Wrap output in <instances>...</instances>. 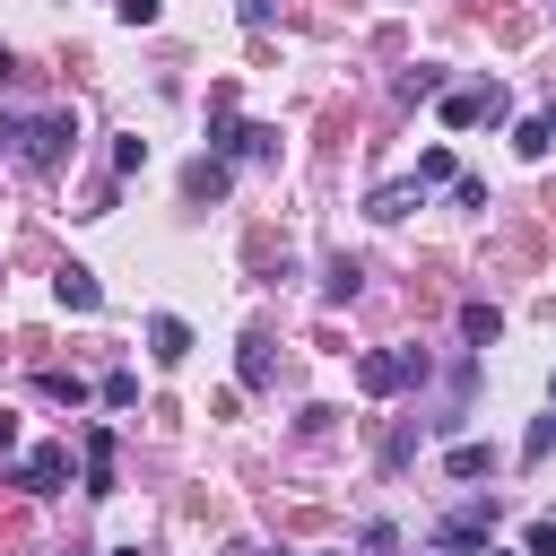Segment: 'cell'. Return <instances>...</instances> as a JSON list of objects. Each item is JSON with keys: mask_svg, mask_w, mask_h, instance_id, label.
<instances>
[{"mask_svg": "<svg viewBox=\"0 0 556 556\" xmlns=\"http://www.w3.org/2000/svg\"><path fill=\"white\" fill-rule=\"evenodd\" d=\"M182 191L191 200H226V156H191L182 165Z\"/></svg>", "mask_w": 556, "mask_h": 556, "instance_id": "cell-12", "label": "cell"}, {"mask_svg": "<svg viewBox=\"0 0 556 556\" xmlns=\"http://www.w3.org/2000/svg\"><path fill=\"white\" fill-rule=\"evenodd\" d=\"M408 382H426V348H374V356L356 365V391H365V400H391V391H408Z\"/></svg>", "mask_w": 556, "mask_h": 556, "instance_id": "cell-2", "label": "cell"}, {"mask_svg": "<svg viewBox=\"0 0 556 556\" xmlns=\"http://www.w3.org/2000/svg\"><path fill=\"white\" fill-rule=\"evenodd\" d=\"M269 374H278V348H269V330H243V356H235V382H243V391H269Z\"/></svg>", "mask_w": 556, "mask_h": 556, "instance_id": "cell-9", "label": "cell"}, {"mask_svg": "<svg viewBox=\"0 0 556 556\" xmlns=\"http://www.w3.org/2000/svg\"><path fill=\"white\" fill-rule=\"evenodd\" d=\"M148 165V139H113V174H139Z\"/></svg>", "mask_w": 556, "mask_h": 556, "instance_id": "cell-23", "label": "cell"}, {"mask_svg": "<svg viewBox=\"0 0 556 556\" xmlns=\"http://www.w3.org/2000/svg\"><path fill=\"white\" fill-rule=\"evenodd\" d=\"M547 130H556V104H547Z\"/></svg>", "mask_w": 556, "mask_h": 556, "instance_id": "cell-31", "label": "cell"}, {"mask_svg": "<svg viewBox=\"0 0 556 556\" xmlns=\"http://www.w3.org/2000/svg\"><path fill=\"white\" fill-rule=\"evenodd\" d=\"M547 408H556V374H547Z\"/></svg>", "mask_w": 556, "mask_h": 556, "instance_id": "cell-28", "label": "cell"}, {"mask_svg": "<svg viewBox=\"0 0 556 556\" xmlns=\"http://www.w3.org/2000/svg\"><path fill=\"white\" fill-rule=\"evenodd\" d=\"M269 17H278V0H243V26H252V35H261Z\"/></svg>", "mask_w": 556, "mask_h": 556, "instance_id": "cell-26", "label": "cell"}, {"mask_svg": "<svg viewBox=\"0 0 556 556\" xmlns=\"http://www.w3.org/2000/svg\"><path fill=\"white\" fill-rule=\"evenodd\" d=\"M408 208H426V182H417V174H408V182H382V191L365 200V217H374V226H400Z\"/></svg>", "mask_w": 556, "mask_h": 556, "instance_id": "cell-8", "label": "cell"}, {"mask_svg": "<svg viewBox=\"0 0 556 556\" xmlns=\"http://www.w3.org/2000/svg\"><path fill=\"white\" fill-rule=\"evenodd\" d=\"M113 556H139V547H113Z\"/></svg>", "mask_w": 556, "mask_h": 556, "instance_id": "cell-30", "label": "cell"}, {"mask_svg": "<svg viewBox=\"0 0 556 556\" xmlns=\"http://www.w3.org/2000/svg\"><path fill=\"white\" fill-rule=\"evenodd\" d=\"M417 182H426V191H434V182H460V165H452V148H426V156H417Z\"/></svg>", "mask_w": 556, "mask_h": 556, "instance_id": "cell-18", "label": "cell"}, {"mask_svg": "<svg viewBox=\"0 0 556 556\" xmlns=\"http://www.w3.org/2000/svg\"><path fill=\"white\" fill-rule=\"evenodd\" d=\"M504 113H513V96H504L495 78H486V87H452V96H443V122H452V130H478V122H504Z\"/></svg>", "mask_w": 556, "mask_h": 556, "instance_id": "cell-3", "label": "cell"}, {"mask_svg": "<svg viewBox=\"0 0 556 556\" xmlns=\"http://www.w3.org/2000/svg\"><path fill=\"white\" fill-rule=\"evenodd\" d=\"M408 460H417V417L391 426V443H382V469H408Z\"/></svg>", "mask_w": 556, "mask_h": 556, "instance_id": "cell-19", "label": "cell"}, {"mask_svg": "<svg viewBox=\"0 0 556 556\" xmlns=\"http://www.w3.org/2000/svg\"><path fill=\"white\" fill-rule=\"evenodd\" d=\"M52 295H61V313H96V304H104V287H96L87 261H61V269H52Z\"/></svg>", "mask_w": 556, "mask_h": 556, "instance_id": "cell-7", "label": "cell"}, {"mask_svg": "<svg viewBox=\"0 0 556 556\" xmlns=\"http://www.w3.org/2000/svg\"><path fill=\"white\" fill-rule=\"evenodd\" d=\"M113 9H122V26H156V9H165V0H113Z\"/></svg>", "mask_w": 556, "mask_h": 556, "instance_id": "cell-25", "label": "cell"}, {"mask_svg": "<svg viewBox=\"0 0 556 556\" xmlns=\"http://www.w3.org/2000/svg\"><path fill=\"white\" fill-rule=\"evenodd\" d=\"M130 400H139V374L113 365V374H104V408H130Z\"/></svg>", "mask_w": 556, "mask_h": 556, "instance_id": "cell-22", "label": "cell"}, {"mask_svg": "<svg viewBox=\"0 0 556 556\" xmlns=\"http://www.w3.org/2000/svg\"><path fill=\"white\" fill-rule=\"evenodd\" d=\"M356 287H365V269H356V261H348V252H339V261H330V269H321V304H348V295H356Z\"/></svg>", "mask_w": 556, "mask_h": 556, "instance_id": "cell-13", "label": "cell"}, {"mask_svg": "<svg viewBox=\"0 0 556 556\" xmlns=\"http://www.w3.org/2000/svg\"><path fill=\"white\" fill-rule=\"evenodd\" d=\"M43 400H70V408H78V400H87V382H78V374H61V365H52V374H43Z\"/></svg>", "mask_w": 556, "mask_h": 556, "instance_id": "cell-21", "label": "cell"}, {"mask_svg": "<svg viewBox=\"0 0 556 556\" xmlns=\"http://www.w3.org/2000/svg\"><path fill=\"white\" fill-rule=\"evenodd\" d=\"M0 148L26 165V174H61L78 156V113L52 104V113H0Z\"/></svg>", "mask_w": 556, "mask_h": 556, "instance_id": "cell-1", "label": "cell"}, {"mask_svg": "<svg viewBox=\"0 0 556 556\" xmlns=\"http://www.w3.org/2000/svg\"><path fill=\"white\" fill-rule=\"evenodd\" d=\"M208 156H278V122H217L208 130Z\"/></svg>", "mask_w": 556, "mask_h": 556, "instance_id": "cell-4", "label": "cell"}, {"mask_svg": "<svg viewBox=\"0 0 556 556\" xmlns=\"http://www.w3.org/2000/svg\"><path fill=\"white\" fill-rule=\"evenodd\" d=\"M226 556H261V547H226Z\"/></svg>", "mask_w": 556, "mask_h": 556, "instance_id": "cell-29", "label": "cell"}, {"mask_svg": "<svg viewBox=\"0 0 556 556\" xmlns=\"http://www.w3.org/2000/svg\"><path fill=\"white\" fill-rule=\"evenodd\" d=\"M443 469H452V478H486V469H495V443H452Z\"/></svg>", "mask_w": 556, "mask_h": 556, "instance_id": "cell-16", "label": "cell"}, {"mask_svg": "<svg viewBox=\"0 0 556 556\" xmlns=\"http://www.w3.org/2000/svg\"><path fill=\"white\" fill-rule=\"evenodd\" d=\"M148 356H156V365H182V356H191V321H182V313H156V321H148Z\"/></svg>", "mask_w": 556, "mask_h": 556, "instance_id": "cell-10", "label": "cell"}, {"mask_svg": "<svg viewBox=\"0 0 556 556\" xmlns=\"http://www.w3.org/2000/svg\"><path fill=\"white\" fill-rule=\"evenodd\" d=\"M513 148H521V156H547V148H556V130H547V113H530V122H513Z\"/></svg>", "mask_w": 556, "mask_h": 556, "instance_id": "cell-17", "label": "cell"}, {"mask_svg": "<svg viewBox=\"0 0 556 556\" xmlns=\"http://www.w3.org/2000/svg\"><path fill=\"white\" fill-rule=\"evenodd\" d=\"M478 556H504V547H478Z\"/></svg>", "mask_w": 556, "mask_h": 556, "instance_id": "cell-32", "label": "cell"}, {"mask_svg": "<svg viewBox=\"0 0 556 556\" xmlns=\"http://www.w3.org/2000/svg\"><path fill=\"white\" fill-rule=\"evenodd\" d=\"M521 547H530V556H556V521H530V530H521Z\"/></svg>", "mask_w": 556, "mask_h": 556, "instance_id": "cell-24", "label": "cell"}, {"mask_svg": "<svg viewBox=\"0 0 556 556\" xmlns=\"http://www.w3.org/2000/svg\"><path fill=\"white\" fill-rule=\"evenodd\" d=\"M78 452H87V495H113V426H87Z\"/></svg>", "mask_w": 556, "mask_h": 556, "instance_id": "cell-11", "label": "cell"}, {"mask_svg": "<svg viewBox=\"0 0 556 556\" xmlns=\"http://www.w3.org/2000/svg\"><path fill=\"white\" fill-rule=\"evenodd\" d=\"M391 96H400V104H426V96H443V70H426V61H417V70H400V87H391Z\"/></svg>", "mask_w": 556, "mask_h": 556, "instance_id": "cell-15", "label": "cell"}, {"mask_svg": "<svg viewBox=\"0 0 556 556\" xmlns=\"http://www.w3.org/2000/svg\"><path fill=\"white\" fill-rule=\"evenodd\" d=\"M17 486H26V495H61V486H70V443H35L26 469H17Z\"/></svg>", "mask_w": 556, "mask_h": 556, "instance_id": "cell-6", "label": "cell"}, {"mask_svg": "<svg viewBox=\"0 0 556 556\" xmlns=\"http://www.w3.org/2000/svg\"><path fill=\"white\" fill-rule=\"evenodd\" d=\"M547 452H556V408H547V417L521 434V460H547Z\"/></svg>", "mask_w": 556, "mask_h": 556, "instance_id": "cell-20", "label": "cell"}, {"mask_svg": "<svg viewBox=\"0 0 556 556\" xmlns=\"http://www.w3.org/2000/svg\"><path fill=\"white\" fill-rule=\"evenodd\" d=\"M434 547H495V495L486 504H460L434 521Z\"/></svg>", "mask_w": 556, "mask_h": 556, "instance_id": "cell-5", "label": "cell"}, {"mask_svg": "<svg viewBox=\"0 0 556 556\" xmlns=\"http://www.w3.org/2000/svg\"><path fill=\"white\" fill-rule=\"evenodd\" d=\"M9 452H17V417L0 408V460H9Z\"/></svg>", "mask_w": 556, "mask_h": 556, "instance_id": "cell-27", "label": "cell"}, {"mask_svg": "<svg viewBox=\"0 0 556 556\" xmlns=\"http://www.w3.org/2000/svg\"><path fill=\"white\" fill-rule=\"evenodd\" d=\"M495 330H504L495 304H460V339H469V348H495Z\"/></svg>", "mask_w": 556, "mask_h": 556, "instance_id": "cell-14", "label": "cell"}]
</instances>
